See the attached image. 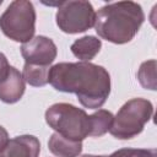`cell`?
Returning a JSON list of instances; mask_svg holds the SVG:
<instances>
[{"mask_svg": "<svg viewBox=\"0 0 157 157\" xmlns=\"http://www.w3.org/2000/svg\"><path fill=\"white\" fill-rule=\"evenodd\" d=\"M136 76H137L140 85L144 88L155 91L157 87L156 85V60L152 59V60L144 61L140 65V69Z\"/></svg>", "mask_w": 157, "mask_h": 157, "instance_id": "5bb4252c", "label": "cell"}, {"mask_svg": "<svg viewBox=\"0 0 157 157\" xmlns=\"http://www.w3.org/2000/svg\"><path fill=\"white\" fill-rule=\"evenodd\" d=\"M145 21L142 7L134 1L107 4L96 12L94 29L97 34L110 43L130 42Z\"/></svg>", "mask_w": 157, "mask_h": 157, "instance_id": "7a4b0ae2", "label": "cell"}, {"mask_svg": "<svg viewBox=\"0 0 157 157\" xmlns=\"http://www.w3.org/2000/svg\"><path fill=\"white\" fill-rule=\"evenodd\" d=\"M96 12L90 1L69 0L59 4L55 20L59 29L65 33H81L94 25Z\"/></svg>", "mask_w": 157, "mask_h": 157, "instance_id": "8992f818", "label": "cell"}, {"mask_svg": "<svg viewBox=\"0 0 157 157\" xmlns=\"http://www.w3.org/2000/svg\"><path fill=\"white\" fill-rule=\"evenodd\" d=\"M1 4H2V1H1V0H0V5H1Z\"/></svg>", "mask_w": 157, "mask_h": 157, "instance_id": "ffe728a7", "label": "cell"}, {"mask_svg": "<svg viewBox=\"0 0 157 157\" xmlns=\"http://www.w3.org/2000/svg\"><path fill=\"white\" fill-rule=\"evenodd\" d=\"M9 70H10L9 61H7L6 56H5L2 53H0V81L7 75Z\"/></svg>", "mask_w": 157, "mask_h": 157, "instance_id": "2e32d148", "label": "cell"}, {"mask_svg": "<svg viewBox=\"0 0 157 157\" xmlns=\"http://www.w3.org/2000/svg\"><path fill=\"white\" fill-rule=\"evenodd\" d=\"M0 29L15 42L26 43L36 32V10L31 1H12L0 16Z\"/></svg>", "mask_w": 157, "mask_h": 157, "instance_id": "5b68a950", "label": "cell"}, {"mask_svg": "<svg viewBox=\"0 0 157 157\" xmlns=\"http://www.w3.org/2000/svg\"><path fill=\"white\" fill-rule=\"evenodd\" d=\"M45 121L55 132L76 141L91 134V119L87 113L69 103H55L45 112Z\"/></svg>", "mask_w": 157, "mask_h": 157, "instance_id": "3957f363", "label": "cell"}, {"mask_svg": "<svg viewBox=\"0 0 157 157\" xmlns=\"http://www.w3.org/2000/svg\"><path fill=\"white\" fill-rule=\"evenodd\" d=\"M40 142L33 135H21L7 141L0 151V157H38Z\"/></svg>", "mask_w": 157, "mask_h": 157, "instance_id": "ba28073f", "label": "cell"}, {"mask_svg": "<svg viewBox=\"0 0 157 157\" xmlns=\"http://www.w3.org/2000/svg\"><path fill=\"white\" fill-rule=\"evenodd\" d=\"M56 53L58 49L55 43L44 36L33 37L21 47V54L26 64L49 66L55 60Z\"/></svg>", "mask_w": 157, "mask_h": 157, "instance_id": "52a82bcc", "label": "cell"}, {"mask_svg": "<svg viewBox=\"0 0 157 157\" xmlns=\"http://www.w3.org/2000/svg\"><path fill=\"white\" fill-rule=\"evenodd\" d=\"M101 47V39H98L94 36H85L82 38L76 39L71 44L70 49L72 54L81 61H90L99 53Z\"/></svg>", "mask_w": 157, "mask_h": 157, "instance_id": "8fae6325", "label": "cell"}, {"mask_svg": "<svg viewBox=\"0 0 157 157\" xmlns=\"http://www.w3.org/2000/svg\"><path fill=\"white\" fill-rule=\"evenodd\" d=\"M81 157H99V156H94V155H83Z\"/></svg>", "mask_w": 157, "mask_h": 157, "instance_id": "ac0fdd59", "label": "cell"}, {"mask_svg": "<svg viewBox=\"0 0 157 157\" xmlns=\"http://www.w3.org/2000/svg\"><path fill=\"white\" fill-rule=\"evenodd\" d=\"M48 148L58 157H78L82 152V141L71 140L54 132L48 141Z\"/></svg>", "mask_w": 157, "mask_h": 157, "instance_id": "30bf717a", "label": "cell"}, {"mask_svg": "<svg viewBox=\"0 0 157 157\" xmlns=\"http://www.w3.org/2000/svg\"><path fill=\"white\" fill-rule=\"evenodd\" d=\"M114 157H157L156 148H121L112 153Z\"/></svg>", "mask_w": 157, "mask_h": 157, "instance_id": "9a60e30c", "label": "cell"}, {"mask_svg": "<svg viewBox=\"0 0 157 157\" xmlns=\"http://www.w3.org/2000/svg\"><path fill=\"white\" fill-rule=\"evenodd\" d=\"M49 66L25 64L22 77L28 85L33 87H42L49 82Z\"/></svg>", "mask_w": 157, "mask_h": 157, "instance_id": "7c38bea8", "label": "cell"}, {"mask_svg": "<svg viewBox=\"0 0 157 157\" xmlns=\"http://www.w3.org/2000/svg\"><path fill=\"white\" fill-rule=\"evenodd\" d=\"M7 141H9V134L5 130V128H2L0 125V151L4 148V146L7 144Z\"/></svg>", "mask_w": 157, "mask_h": 157, "instance_id": "e0dca14e", "label": "cell"}, {"mask_svg": "<svg viewBox=\"0 0 157 157\" xmlns=\"http://www.w3.org/2000/svg\"><path fill=\"white\" fill-rule=\"evenodd\" d=\"M113 114L105 109H98L96 113L90 115L91 119V134L90 136L97 137L104 135L109 131V128L113 121Z\"/></svg>", "mask_w": 157, "mask_h": 157, "instance_id": "4fadbf2b", "label": "cell"}, {"mask_svg": "<svg viewBox=\"0 0 157 157\" xmlns=\"http://www.w3.org/2000/svg\"><path fill=\"white\" fill-rule=\"evenodd\" d=\"M99 157H114L113 155H110V156H99Z\"/></svg>", "mask_w": 157, "mask_h": 157, "instance_id": "d6986e66", "label": "cell"}, {"mask_svg": "<svg viewBox=\"0 0 157 157\" xmlns=\"http://www.w3.org/2000/svg\"><path fill=\"white\" fill-rule=\"evenodd\" d=\"M25 80L22 74L13 66H10L7 75L0 81V101L12 104L18 102L25 93Z\"/></svg>", "mask_w": 157, "mask_h": 157, "instance_id": "9c48e42d", "label": "cell"}, {"mask_svg": "<svg viewBox=\"0 0 157 157\" xmlns=\"http://www.w3.org/2000/svg\"><path fill=\"white\" fill-rule=\"evenodd\" d=\"M153 115V105L145 98L128 101L113 117L109 132L119 140H129L142 132L144 126Z\"/></svg>", "mask_w": 157, "mask_h": 157, "instance_id": "277c9868", "label": "cell"}, {"mask_svg": "<svg viewBox=\"0 0 157 157\" xmlns=\"http://www.w3.org/2000/svg\"><path fill=\"white\" fill-rule=\"evenodd\" d=\"M49 83L56 91L75 93L88 109L101 108L110 93L109 72L90 61L55 64L49 71Z\"/></svg>", "mask_w": 157, "mask_h": 157, "instance_id": "6da1fadb", "label": "cell"}]
</instances>
